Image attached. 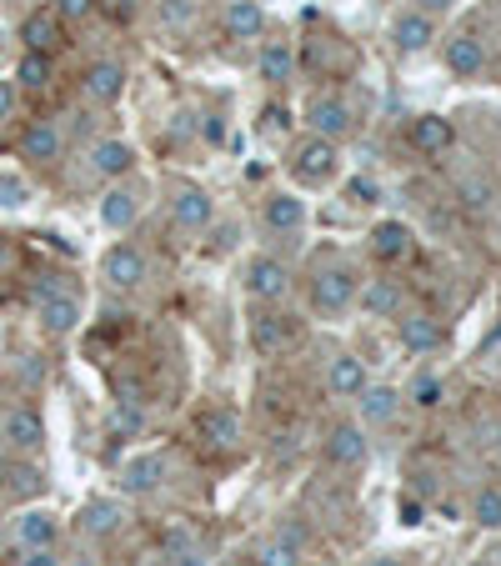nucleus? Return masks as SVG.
<instances>
[{
    "mask_svg": "<svg viewBox=\"0 0 501 566\" xmlns=\"http://www.w3.org/2000/svg\"><path fill=\"white\" fill-rule=\"evenodd\" d=\"M246 291H251L256 301H281V296L291 291V271H286L281 261H271V256H256V261L246 266Z\"/></svg>",
    "mask_w": 501,
    "mask_h": 566,
    "instance_id": "6",
    "label": "nucleus"
},
{
    "mask_svg": "<svg viewBox=\"0 0 501 566\" xmlns=\"http://www.w3.org/2000/svg\"><path fill=\"white\" fill-rule=\"evenodd\" d=\"M121 91H126V66H121V61H96V66L86 71V96H91L96 106H116Z\"/></svg>",
    "mask_w": 501,
    "mask_h": 566,
    "instance_id": "11",
    "label": "nucleus"
},
{
    "mask_svg": "<svg viewBox=\"0 0 501 566\" xmlns=\"http://www.w3.org/2000/svg\"><path fill=\"white\" fill-rule=\"evenodd\" d=\"M221 26H226L231 41H256V36L266 31V11L256 6V0H231L226 16H221Z\"/></svg>",
    "mask_w": 501,
    "mask_h": 566,
    "instance_id": "14",
    "label": "nucleus"
},
{
    "mask_svg": "<svg viewBox=\"0 0 501 566\" xmlns=\"http://www.w3.org/2000/svg\"><path fill=\"white\" fill-rule=\"evenodd\" d=\"M396 326H401V346H406L411 356H426V351H436V346L446 341L441 321H436V316H426V311H406Z\"/></svg>",
    "mask_w": 501,
    "mask_h": 566,
    "instance_id": "10",
    "label": "nucleus"
},
{
    "mask_svg": "<svg viewBox=\"0 0 501 566\" xmlns=\"http://www.w3.org/2000/svg\"><path fill=\"white\" fill-rule=\"evenodd\" d=\"M366 386H371V381H366V361L351 356V351H341V356L331 361V371H326V391H331L336 401H356Z\"/></svg>",
    "mask_w": 501,
    "mask_h": 566,
    "instance_id": "9",
    "label": "nucleus"
},
{
    "mask_svg": "<svg viewBox=\"0 0 501 566\" xmlns=\"http://www.w3.org/2000/svg\"><path fill=\"white\" fill-rule=\"evenodd\" d=\"M161 16H166V26H191L196 21V6H191V0H161Z\"/></svg>",
    "mask_w": 501,
    "mask_h": 566,
    "instance_id": "37",
    "label": "nucleus"
},
{
    "mask_svg": "<svg viewBox=\"0 0 501 566\" xmlns=\"http://www.w3.org/2000/svg\"><path fill=\"white\" fill-rule=\"evenodd\" d=\"M6 271H11V241L0 236V276H6Z\"/></svg>",
    "mask_w": 501,
    "mask_h": 566,
    "instance_id": "47",
    "label": "nucleus"
},
{
    "mask_svg": "<svg viewBox=\"0 0 501 566\" xmlns=\"http://www.w3.org/2000/svg\"><path fill=\"white\" fill-rule=\"evenodd\" d=\"M406 136H411V146H416L421 156H441V151H451V141H456V131H451L446 116H416Z\"/></svg>",
    "mask_w": 501,
    "mask_h": 566,
    "instance_id": "13",
    "label": "nucleus"
},
{
    "mask_svg": "<svg viewBox=\"0 0 501 566\" xmlns=\"http://www.w3.org/2000/svg\"><path fill=\"white\" fill-rule=\"evenodd\" d=\"M21 41H26V51L51 56V51L61 46V16H56V11H31L26 26H21Z\"/></svg>",
    "mask_w": 501,
    "mask_h": 566,
    "instance_id": "15",
    "label": "nucleus"
},
{
    "mask_svg": "<svg viewBox=\"0 0 501 566\" xmlns=\"http://www.w3.org/2000/svg\"><path fill=\"white\" fill-rule=\"evenodd\" d=\"M476 526L501 531V491H496V486H486V491L476 496Z\"/></svg>",
    "mask_w": 501,
    "mask_h": 566,
    "instance_id": "34",
    "label": "nucleus"
},
{
    "mask_svg": "<svg viewBox=\"0 0 501 566\" xmlns=\"http://www.w3.org/2000/svg\"><path fill=\"white\" fill-rule=\"evenodd\" d=\"M371 251H376V261H406L411 256V226L406 221H381L376 231H371Z\"/></svg>",
    "mask_w": 501,
    "mask_h": 566,
    "instance_id": "18",
    "label": "nucleus"
},
{
    "mask_svg": "<svg viewBox=\"0 0 501 566\" xmlns=\"http://www.w3.org/2000/svg\"><path fill=\"white\" fill-rule=\"evenodd\" d=\"M96 11V0H56V16L61 21H86Z\"/></svg>",
    "mask_w": 501,
    "mask_h": 566,
    "instance_id": "38",
    "label": "nucleus"
},
{
    "mask_svg": "<svg viewBox=\"0 0 501 566\" xmlns=\"http://www.w3.org/2000/svg\"><path fill=\"white\" fill-rule=\"evenodd\" d=\"M351 196H361V206H366V201L376 196V186H371V181H351Z\"/></svg>",
    "mask_w": 501,
    "mask_h": 566,
    "instance_id": "45",
    "label": "nucleus"
},
{
    "mask_svg": "<svg viewBox=\"0 0 501 566\" xmlns=\"http://www.w3.org/2000/svg\"><path fill=\"white\" fill-rule=\"evenodd\" d=\"M356 401H361V421L366 426H391L396 411H401V391H391V386H366Z\"/></svg>",
    "mask_w": 501,
    "mask_h": 566,
    "instance_id": "21",
    "label": "nucleus"
},
{
    "mask_svg": "<svg viewBox=\"0 0 501 566\" xmlns=\"http://www.w3.org/2000/svg\"><path fill=\"white\" fill-rule=\"evenodd\" d=\"M206 141H216V146L226 141V126H221V116H206Z\"/></svg>",
    "mask_w": 501,
    "mask_h": 566,
    "instance_id": "43",
    "label": "nucleus"
},
{
    "mask_svg": "<svg viewBox=\"0 0 501 566\" xmlns=\"http://www.w3.org/2000/svg\"><path fill=\"white\" fill-rule=\"evenodd\" d=\"M21 156L36 161V166H51V161L61 156V131H56L51 121H31L26 136H21Z\"/></svg>",
    "mask_w": 501,
    "mask_h": 566,
    "instance_id": "16",
    "label": "nucleus"
},
{
    "mask_svg": "<svg viewBox=\"0 0 501 566\" xmlns=\"http://www.w3.org/2000/svg\"><path fill=\"white\" fill-rule=\"evenodd\" d=\"M101 271H106V281H111L116 291H136V286H146V256H141L136 246H126V241L106 251Z\"/></svg>",
    "mask_w": 501,
    "mask_h": 566,
    "instance_id": "5",
    "label": "nucleus"
},
{
    "mask_svg": "<svg viewBox=\"0 0 501 566\" xmlns=\"http://www.w3.org/2000/svg\"><path fill=\"white\" fill-rule=\"evenodd\" d=\"M366 456H371V441H366L361 426H331V436H326V461H331L336 471H356V466H366Z\"/></svg>",
    "mask_w": 501,
    "mask_h": 566,
    "instance_id": "4",
    "label": "nucleus"
},
{
    "mask_svg": "<svg viewBox=\"0 0 501 566\" xmlns=\"http://www.w3.org/2000/svg\"><path fill=\"white\" fill-rule=\"evenodd\" d=\"M31 206V186L21 176H0V211H21Z\"/></svg>",
    "mask_w": 501,
    "mask_h": 566,
    "instance_id": "35",
    "label": "nucleus"
},
{
    "mask_svg": "<svg viewBox=\"0 0 501 566\" xmlns=\"http://www.w3.org/2000/svg\"><path fill=\"white\" fill-rule=\"evenodd\" d=\"M291 71H296V56H291L286 46H266V51H261V81L286 86V81H291Z\"/></svg>",
    "mask_w": 501,
    "mask_h": 566,
    "instance_id": "33",
    "label": "nucleus"
},
{
    "mask_svg": "<svg viewBox=\"0 0 501 566\" xmlns=\"http://www.w3.org/2000/svg\"><path fill=\"white\" fill-rule=\"evenodd\" d=\"M306 131L321 136V141H346L356 131V116H351V106L341 96H316L306 106Z\"/></svg>",
    "mask_w": 501,
    "mask_h": 566,
    "instance_id": "3",
    "label": "nucleus"
},
{
    "mask_svg": "<svg viewBox=\"0 0 501 566\" xmlns=\"http://www.w3.org/2000/svg\"><path fill=\"white\" fill-rule=\"evenodd\" d=\"M51 76H56L51 56H41V51H26V56H21V71H16V81H21L26 91H46V86H51Z\"/></svg>",
    "mask_w": 501,
    "mask_h": 566,
    "instance_id": "31",
    "label": "nucleus"
},
{
    "mask_svg": "<svg viewBox=\"0 0 501 566\" xmlns=\"http://www.w3.org/2000/svg\"><path fill=\"white\" fill-rule=\"evenodd\" d=\"M16 536H21L26 551H31V546H56V516H51V511H26V516L16 521Z\"/></svg>",
    "mask_w": 501,
    "mask_h": 566,
    "instance_id": "28",
    "label": "nucleus"
},
{
    "mask_svg": "<svg viewBox=\"0 0 501 566\" xmlns=\"http://www.w3.org/2000/svg\"><path fill=\"white\" fill-rule=\"evenodd\" d=\"M41 321H46V331L66 336V331H76V326H81V301H76V296H66V291H51V296L41 301Z\"/></svg>",
    "mask_w": 501,
    "mask_h": 566,
    "instance_id": "22",
    "label": "nucleus"
},
{
    "mask_svg": "<svg viewBox=\"0 0 501 566\" xmlns=\"http://www.w3.org/2000/svg\"><path fill=\"white\" fill-rule=\"evenodd\" d=\"M11 111H16V86H11V81H0V121H6Z\"/></svg>",
    "mask_w": 501,
    "mask_h": 566,
    "instance_id": "41",
    "label": "nucleus"
},
{
    "mask_svg": "<svg viewBox=\"0 0 501 566\" xmlns=\"http://www.w3.org/2000/svg\"><path fill=\"white\" fill-rule=\"evenodd\" d=\"M101 226H106V231H131V226H136V196H131V191H106V201H101Z\"/></svg>",
    "mask_w": 501,
    "mask_h": 566,
    "instance_id": "27",
    "label": "nucleus"
},
{
    "mask_svg": "<svg viewBox=\"0 0 501 566\" xmlns=\"http://www.w3.org/2000/svg\"><path fill=\"white\" fill-rule=\"evenodd\" d=\"M291 176L301 186H326L336 176V141H321V136H306L296 151H291Z\"/></svg>",
    "mask_w": 501,
    "mask_h": 566,
    "instance_id": "2",
    "label": "nucleus"
},
{
    "mask_svg": "<svg viewBox=\"0 0 501 566\" xmlns=\"http://www.w3.org/2000/svg\"><path fill=\"white\" fill-rule=\"evenodd\" d=\"M401 521H406V526H416V521H421V506H416V501H406V506H401Z\"/></svg>",
    "mask_w": 501,
    "mask_h": 566,
    "instance_id": "46",
    "label": "nucleus"
},
{
    "mask_svg": "<svg viewBox=\"0 0 501 566\" xmlns=\"http://www.w3.org/2000/svg\"><path fill=\"white\" fill-rule=\"evenodd\" d=\"M136 566H171V561H166V556H141Z\"/></svg>",
    "mask_w": 501,
    "mask_h": 566,
    "instance_id": "48",
    "label": "nucleus"
},
{
    "mask_svg": "<svg viewBox=\"0 0 501 566\" xmlns=\"http://www.w3.org/2000/svg\"><path fill=\"white\" fill-rule=\"evenodd\" d=\"M6 441H11L16 451H41V446H46V421H41V411H36V406H16V411L6 416Z\"/></svg>",
    "mask_w": 501,
    "mask_h": 566,
    "instance_id": "12",
    "label": "nucleus"
},
{
    "mask_svg": "<svg viewBox=\"0 0 501 566\" xmlns=\"http://www.w3.org/2000/svg\"><path fill=\"white\" fill-rule=\"evenodd\" d=\"M191 546H196V531H191V526H181V521L166 526V536H161V556H166V561H176V556L191 551Z\"/></svg>",
    "mask_w": 501,
    "mask_h": 566,
    "instance_id": "36",
    "label": "nucleus"
},
{
    "mask_svg": "<svg viewBox=\"0 0 501 566\" xmlns=\"http://www.w3.org/2000/svg\"><path fill=\"white\" fill-rule=\"evenodd\" d=\"M446 71H451V76H481V71H486V46H481L476 36L446 41Z\"/></svg>",
    "mask_w": 501,
    "mask_h": 566,
    "instance_id": "20",
    "label": "nucleus"
},
{
    "mask_svg": "<svg viewBox=\"0 0 501 566\" xmlns=\"http://www.w3.org/2000/svg\"><path fill=\"white\" fill-rule=\"evenodd\" d=\"M71 566H101V561H96V556H76Z\"/></svg>",
    "mask_w": 501,
    "mask_h": 566,
    "instance_id": "50",
    "label": "nucleus"
},
{
    "mask_svg": "<svg viewBox=\"0 0 501 566\" xmlns=\"http://www.w3.org/2000/svg\"><path fill=\"white\" fill-rule=\"evenodd\" d=\"M196 436H201L211 451H231V446L241 441V416L226 411V406H206V411L196 416Z\"/></svg>",
    "mask_w": 501,
    "mask_h": 566,
    "instance_id": "7",
    "label": "nucleus"
},
{
    "mask_svg": "<svg viewBox=\"0 0 501 566\" xmlns=\"http://www.w3.org/2000/svg\"><path fill=\"white\" fill-rule=\"evenodd\" d=\"M131 166H136V151H131L126 141H101V146L91 151V171H96V176H106V181L126 176Z\"/></svg>",
    "mask_w": 501,
    "mask_h": 566,
    "instance_id": "25",
    "label": "nucleus"
},
{
    "mask_svg": "<svg viewBox=\"0 0 501 566\" xmlns=\"http://www.w3.org/2000/svg\"><path fill=\"white\" fill-rule=\"evenodd\" d=\"M361 306H366L371 316H396V311H401V286H396V281H371V286L361 291Z\"/></svg>",
    "mask_w": 501,
    "mask_h": 566,
    "instance_id": "30",
    "label": "nucleus"
},
{
    "mask_svg": "<svg viewBox=\"0 0 501 566\" xmlns=\"http://www.w3.org/2000/svg\"><path fill=\"white\" fill-rule=\"evenodd\" d=\"M391 41H396V51L416 56V51H426V46L436 41V26H431V16H421V11H406V16L396 21Z\"/></svg>",
    "mask_w": 501,
    "mask_h": 566,
    "instance_id": "19",
    "label": "nucleus"
},
{
    "mask_svg": "<svg viewBox=\"0 0 501 566\" xmlns=\"http://www.w3.org/2000/svg\"><path fill=\"white\" fill-rule=\"evenodd\" d=\"M406 401H411V406H421V411H436V406L446 401V386H441V376H431V371H416V376H411V391H406Z\"/></svg>",
    "mask_w": 501,
    "mask_h": 566,
    "instance_id": "32",
    "label": "nucleus"
},
{
    "mask_svg": "<svg viewBox=\"0 0 501 566\" xmlns=\"http://www.w3.org/2000/svg\"><path fill=\"white\" fill-rule=\"evenodd\" d=\"M11 486H16V491H41V471H31V466H16V471H11Z\"/></svg>",
    "mask_w": 501,
    "mask_h": 566,
    "instance_id": "39",
    "label": "nucleus"
},
{
    "mask_svg": "<svg viewBox=\"0 0 501 566\" xmlns=\"http://www.w3.org/2000/svg\"><path fill=\"white\" fill-rule=\"evenodd\" d=\"M226 566H241V561H226Z\"/></svg>",
    "mask_w": 501,
    "mask_h": 566,
    "instance_id": "52",
    "label": "nucleus"
},
{
    "mask_svg": "<svg viewBox=\"0 0 501 566\" xmlns=\"http://www.w3.org/2000/svg\"><path fill=\"white\" fill-rule=\"evenodd\" d=\"M466 566H481V561H466Z\"/></svg>",
    "mask_w": 501,
    "mask_h": 566,
    "instance_id": "51",
    "label": "nucleus"
},
{
    "mask_svg": "<svg viewBox=\"0 0 501 566\" xmlns=\"http://www.w3.org/2000/svg\"><path fill=\"white\" fill-rule=\"evenodd\" d=\"M416 6H421V16H446L456 0H416Z\"/></svg>",
    "mask_w": 501,
    "mask_h": 566,
    "instance_id": "42",
    "label": "nucleus"
},
{
    "mask_svg": "<svg viewBox=\"0 0 501 566\" xmlns=\"http://www.w3.org/2000/svg\"><path fill=\"white\" fill-rule=\"evenodd\" d=\"M121 521H126L121 501H91V506L81 511V526H86L91 536H111V531H116Z\"/></svg>",
    "mask_w": 501,
    "mask_h": 566,
    "instance_id": "29",
    "label": "nucleus"
},
{
    "mask_svg": "<svg viewBox=\"0 0 501 566\" xmlns=\"http://www.w3.org/2000/svg\"><path fill=\"white\" fill-rule=\"evenodd\" d=\"M371 566H401V561H396V556H376Z\"/></svg>",
    "mask_w": 501,
    "mask_h": 566,
    "instance_id": "49",
    "label": "nucleus"
},
{
    "mask_svg": "<svg viewBox=\"0 0 501 566\" xmlns=\"http://www.w3.org/2000/svg\"><path fill=\"white\" fill-rule=\"evenodd\" d=\"M356 306V276L346 266H326L311 276V311L316 316H346Z\"/></svg>",
    "mask_w": 501,
    "mask_h": 566,
    "instance_id": "1",
    "label": "nucleus"
},
{
    "mask_svg": "<svg viewBox=\"0 0 501 566\" xmlns=\"http://www.w3.org/2000/svg\"><path fill=\"white\" fill-rule=\"evenodd\" d=\"M261 221H266V231H296L306 221V201L291 196V191H276V196H266Z\"/></svg>",
    "mask_w": 501,
    "mask_h": 566,
    "instance_id": "17",
    "label": "nucleus"
},
{
    "mask_svg": "<svg viewBox=\"0 0 501 566\" xmlns=\"http://www.w3.org/2000/svg\"><path fill=\"white\" fill-rule=\"evenodd\" d=\"M296 336V321L291 316H256L251 321V346L256 351H286Z\"/></svg>",
    "mask_w": 501,
    "mask_h": 566,
    "instance_id": "23",
    "label": "nucleus"
},
{
    "mask_svg": "<svg viewBox=\"0 0 501 566\" xmlns=\"http://www.w3.org/2000/svg\"><path fill=\"white\" fill-rule=\"evenodd\" d=\"M21 566H61V561H56V551H51V546H31Z\"/></svg>",
    "mask_w": 501,
    "mask_h": 566,
    "instance_id": "40",
    "label": "nucleus"
},
{
    "mask_svg": "<svg viewBox=\"0 0 501 566\" xmlns=\"http://www.w3.org/2000/svg\"><path fill=\"white\" fill-rule=\"evenodd\" d=\"M161 481H166V456H161V451L136 456V461H126V471H121V486H126V491H156Z\"/></svg>",
    "mask_w": 501,
    "mask_h": 566,
    "instance_id": "24",
    "label": "nucleus"
},
{
    "mask_svg": "<svg viewBox=\"0 0 501 566\" xmlns=\"http://www.w3.org/2000/svg\"><path fill=\"white\" fill-rule=\"evenodd\" d=\"M211 216H216V201H211L201 186H181V191H176V201H171V221H176L181 231H206Z\"/></svg>",
    "mask_w": 501,
    "mask_h": 566,
    "instance_id": "8",
    "label": "nucleus"
},
{
    "mask_svg": "<svg viewBox=\"0 0 501 566\" xmlns=\"http://www.w3.org/2000/svg\"><path fill=\"white\" fill-rule=\"evenodd\" d=\"M256 566H301V541H296V531L266 536V541L256 546Z\"/></svg>",
    "mask_w": 501,
    "mask_h": 566,
    "instance_id": "26",
    "label": "nucleus"
},
{
    "mask_svg": "<svg viewBox=\"0 0 501 566\" xmlns=\"http://www.w3.org/2000/svg\"><path fill=\"white\" fill-rule=\"evenodd\" d=\"M171 566H206V556H201V551H196V546H191V551H181V556H176V561H171Z\"/></svg>",
    "mask_w": 501,
    "mask_h": 566,
    "instance_id": "44",
    "label": "nucleus"
}]
</instances>
